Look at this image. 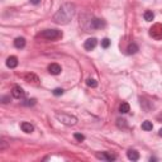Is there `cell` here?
<instances>
[{"mask_svg": "<svg viewBox=\"0 0 162 162\" xmlns=\"http://www.w3.org/2000/svg\"><path fill=\"white\" fill-rule=\"evenodd\" d=\"M75 15V5L72 3H65L60 6V9L56 11L53 15V22L57 24H67Z\"/></svg>", "mask_w": 162, "mask_h": 162, "instance_id": "6da1fadb", "label": "cell"}, {"mask_svg": "<svg viewBox=\"0 0 162 162\" xmlns=\"http://www.w3.org/2000/svg\"><path fill=\"white\" fill-rule=\"evenodd\" d=\"M38 37L47 39V41H55V39H59L62 37V32L59 29H44L38 33Z\"/></svg>", "mask_w": 162, "mask_h": 162, "instance_id": "7a4b0ae2", "label": "cell"}, {"mask_svg": "<svg viewBox=\"0 0 162 162\" xmlns=\"http://www.w3.org/2000/svg\"><path fill=\"white\" fill-rule=\"evenodd\" d=\"M56 118L59 119L62 124L65 125H68V127H71V125H75L77 123V118L74 117V115H70V114H60V113H57L56 114Z\"/></svg>", "mask_w": 162, "mask_h": 162, "instance_id": "3957f363", "label": "cell"}, {"mask_svg": "<svg viewBox=\"0 0 162 162\" xmlns=\"http://www.w3.org/2000/svg\"><path fill=\"white\" fill-rule=\"evenodd\" d=\"M149 37H152L156 41L162 39V24L161 23H156L151 28H149Z\"/></svg>", "mask_w": 162, "mask_h": 162, "instance_id": "277c9868", "label": "cell"}, {"mask_svg": "<svg viewBox=\"0 0 162 162\" xmlns=\"http://www.w3.org/2000/svg\"><path fill=\"white\" fill-rule=\"evenodd\" d=\"M105 26H107L105 20H103L100 18H94L89 24V27L91 29H103V28H105Z\"/></svg>", "mask_w": 162, "mask_h": 162, "instance_id": "5b68a950", "label": "cell"}, {"mask_svg": "<svg viewBox=\"0 0 162 162\" xmlns=\"http://www.w3.org/2000/svg\"><path fill=\"white\" fill-rule=\"evenodd\" d=\"M96 44H98V39L96 38H87L86 41H85V43H84V48L86 50V51H92L95 47H96Z\"/></svg>", "mask_w": 162, "mask_h": 162, "instance_id": "8992f818", "label": "cell"}, {"mask_svg": "<svg viewBox=\"0 0 162 162\" xmlns=\"http://www.w3.org/2000/svg\"><path fill=\"white\" fill-rule=\"evenodd\" d=\"M24 80L27 81V83L29 84H33V85H38L39 84V79L36 74H33V72H28L24 75Z\"/></svg>", "mask_w": 162, "mask_h": 162, "instance_id": "52a82bcc", "label": "cell"}, {"mask_svg": "<svg viewBox=\"0 0 162 162\" xmlns=\"http://www.w3.org/2000/svg\"><path fill=\"white\" fill-rule=\"evenodd\" d=\"M96 157L99 158V160H104V161H115L117 160V156L115 155H111V153H109V152H98L96 153Z\"/></svg>", "mask_w": 162, "mask_h": 162, "instance_id": "ba28073f", "label": "cell"}, {"mask_svg": "<svg viewBox=\"0 0 162 162\" xmlns=\"http://www.w3.org/2000/svg\"><path fill=\"white\" fill-rule=\"evenodd\" d=\"M11 95H13V98H15V99H22V98H24V90L17 85L11 89Z\"/></svg>", "mask_w": 162, "mask_h": 162, "instance_id": "9c48e42d", "label": "cell"}, {"mask_svg": "<svg viewBox=\"0 0 162 162\" xmlns=\"http://www.w3.org/2000/svg\"><path fill=\"white\" fill-rule=\"evenodd\" d=\"M61 71H62V68H61V66L59 63H51V65H48V72L51 75H59V74H61Z\"/></svg>", "mask_w": 162, "mask_h": 162, "instance_id": "30bf717a", "label": "cell"}, {"mask_svg": "<svg viewBox=\"0 0 162 162\" xmlns=\"http://www.w3.org/2000/svg\"><path fill=\"white\" fill-rule=\"evenodd\" d=\"M6 66L9 68H15L18 66V57L15 56H10L6 59Z\"/></svg>", "mask_w": 162, "mask_h": 162, "instance_id": "8fae6325", "label": "cell"}, {"mask_svg": "<svg viewBox=\"0 0 162 162\" xmlns=\"http://www.w3.org/2000/svg\"><path fill=\"white\" fill-rule=\"evenodd\" d=\"M20 128H22L23 132H26V133H32L34 131V125L30 124V123H28V122H23L20 124Z\"/></svg>", "mask_w": 162, "mask_h": 162, "instance_id": "7c38bea8", "label": "cell"}, {"mask_svg": "<svg viewBox=\"0 0 162 162\" xmlns=\"http://www.w3.org/2000/svg\"><path fill=\"white\" fill-rule=\"evenodd\" d=\"M14 46H15V48H18V50L24 48V47H26V38H23V37H18V38H15V41H14Z\"/></svg>", "mask_w": 162, "mask_h": 162, "instance_id": "4fadbf2b", "label": "cell"}, {"mask_svg": "<svg viewBox=\"0 0 162 162\" xmlns=\"http://www.w3.org/2000/svg\"><path fill=\"white\" fill-rule=\"evenodd\" d=\"M127 157H128L131 161H138L140 160V153H138L136 149H129V151L127 152Z\"/></svg>", "mask_w": 162, "mask_h": 162, "instance_id": "5bb4252c", "label": "cell"}, {"mask_svg": "<svg viewBox=\"0 0 162 162\" xmlns=\"http://www.w3.org/2000/svg\"><path fill=\"white\" fill-rule=\"evenodd\" d=\"M138 51H140V47H138L136 43H131V44H128V47H127V53L128 55H134Z\"/></svg>", "mask_w": 162, "mask_h": 162, "instance_id": "9a60e30c", "label": "cell"}, {"mask_svg": "<svg viewBox=\"0 0 162 162\" xmlns=\"http://www.w3.org/2000/svg\"><path fill=\"white\" fill-rule=\"evenodd\" d=\"M129 110H131V107H129V104L128 103H122L120 105H119V111L122 113V114H127V113H129Z\"/></svg>", "mask_w": 162, "mask_h": 162, "instance_id": "2e32d148", "label": "cell"}, {"mask_svg": "<svg viewBox=\"0 0 162 162\" xmlns=\"http://www.w3.org/2000/svg\"><path fill=\"white\" fill-rule=\"evenodd\" d=\"M143 18H144V20H146V22H152V20H153V18H155V14L152 13L151 10H147V11H144Z\"/></svg>", "mask_w": 162, "mask_h": 162, "instance_id": "e0dca14e", "label": "cell"}, {"mask_svg": "<svg viewBox=\"0 0 162 162\" xmlns=\"http://www.w3.org/2000/svg\"><path fill=\"white\" fill-rule=\"evenodd\" d=\"M152 128H153V124H152V122H149V120H146V122H143L142 123V129L143 131H152Z\"/></svg>", "mask_w": 162, "mask_h": 162, "instance_id": "ac0fdd59", "label": "cell"}, {"mask_svg": "<svg viewBox=\"0 0 162 162\" xmlns=\"http://www.w3.org/2000/svg\"><path fill=\"white\" fill-rule=\"evenodd\" d=\"M86 85H87L89 87H96V86H98V83H96V80H94V79H87V80H86Z\"/></svg>", "mask_w": 162, "mask_h": 162, "instance_id": "d6986e66", "label": "cell"}, {"mask_svg": "<svg viewBox=\"0 0 162 162\" xmlns=\"http://www.w3.org/2000/svg\"><path fill=\"white\" fill-rule=\"evenodd\" d=\"M110 43H111V41H110L109 38H104V39L101 41V47H103V48H109Z\"/></svg>", "mask_w": 162, "mask_h": 162, "instance_id": "ffe728a7", "label": "cell"}, {"mask_svg": "<svg viewBox=\"0 0 162 162\" xmlns=\"http://www.w3.org/2000/svg\"><path fill=\"white\" fill-rule=\"evenodd\" d=\"M74 137H75V140H76V141H79V142H81V141H84V140H85V136L80 134V133H75V134H74Z\"/></svg>", "mask_w": 162, "mask_h": 162, "instance_id": "44dd1931", "label": "cell"}, {"mask_svg": "<svg viewBox=\"0 0 162 162\" xmlns=\"http://www.w3.org/2000/svg\"><path fill=\"white\" fill-rule=\"evenodd\" d=\"M52 92H53V95H55V96H60V95L63 94V90H62V89H55Z\"/></svg>", "mask_w": 162, "mask_h": 162, "instance_id": "7402d4cb", "label": "cell"}, {"mask_svg": "<svg viewBox=\"0 0 162 162\" xmlns=\"http://www.w3.org/2000/svg\"><path fill=\"white\" fill-rule=\"evenodd\" d=\"M118 125H119V127H122V125H123V127H127L125 120H124V119H118Z\"/></svg>", "mask_w": 162, "mask_h": 162, "instance_id": "603a6c76", "label": "cell"}, {"mask_svg": "<svg viewBox=\"0 0 162 162\" xmlns=\"http://www.w3.org/2000/svg\"><path fill=\"white\" fill-rule=\"evenodd\" d=\"M28 103H24L26 105H34L36 104V99H32V100H27Z\"/></svg>", "mask_w": 162, "mask_h": 162, "instance_id": "cb8c5ba5", "label": "cell"}, {"mask_svg": "<svg viewBox=\"0 0 162 162\" xmlns=\"http://www.w3.org/2000/svg\"><path fill=\"white\" fill-rule=\"evenodd\" d=\"M30 2V4H33V5H38L39 3H41V0H29Z\"/></svg>", "mask_w": 162, "mask_h": 162, "instance_id": "d4e9b609", "label": "cell"}, {"mask_svg": "<svg viewBox=\"0 0 162 162\" xmlns=\"http://www.w3.org/2000/svg\"><path fill=\"white\" fill-rule=\"evenodd\" d=\"M2 100H3V103L5 104V103H8V100H9V98H8V96H4V98H3Z\"/></svg>", "mask_w": 162, "mask_h": 162, "instance_id": "484cf974", "label": "cell"}, {"mask_svg": "<svg viewBox=\"0 0 162 162\" xmlns=\"http://www.w3.org/2000/svg\"><path fill=\"white\" fill-rule=\"evenodd\" d=\"M158 134H160V137H162V128L158 131Z\"/></svg>", "mask_w": 162, "mask_h": 162, "instance_id": "4316f807", "label": "cell"}]
</instances>
